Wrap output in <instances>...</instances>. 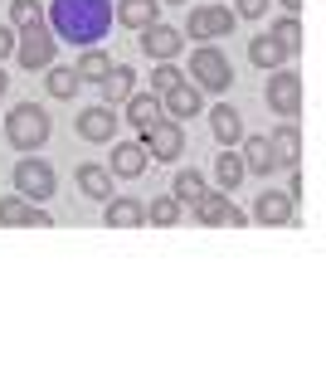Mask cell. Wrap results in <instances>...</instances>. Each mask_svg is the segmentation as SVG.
<instances>
[{
  "mask_svg": "<svg viewBox=\"0 0 326 365\" xmlns=\"http://www.w3.org/2000/svg\"><path fill=\"white\" fill-rule=\"evenodd\" d=\"M58 34L73 39V44H93L103 25H108V0H58L54 5Z\"/></svg>",
  "mask_w": 326,
  "mask_h": 365,
  "instance_id": "6da1fadb",
  "label": "cell"
},
{
  "mask_svg": "<svg viewBox=\"0 0 326 365\" xmlns=\"http://www.w3.org/2000/svg\"><path fill=\"white\" fill-rule=\"evenodd\" d=\"M5 137H10L15 151H34V146H44V141H49V113L34 108V103H20L15 113L5 117Z\"/></svg>",
  "mask_w": 326,
  "mask_h": 365,
  "instance_id": "7a4b0ae2",
  "label": "cell"
},
{
  "mask_svg": "<svg viewBox=\"0 0 326 365\" xmlns=\"http://www.w3.org/2000/svg\"><path fill=\"white\" fill-rule=\"evenodd\" d=\"M190 78H195L200 93H224V88L234 83V63L219 54L215 44H200L190 54Z\"/></svg>",
  "mask_w": 326,
  "mask_h": 365,
  "instance_id": "3957f363",
  "label": "cell"
},
{
  "mask_svg": "<svg viewBox=\"0 0 326 365\" xmlns=\"http://www.w3.org/2000/svg\"><path fill=\"white\" fill-rule=\"evenodd\" d=\"M141 146L151 161H175V156H185V132H180V122L156 117L151 127H141Z\"/></svg>",
  "mask_w": 326,
  "mask_h": 365,
  "instance_id": "277c9868",
  "label": "cell"
},
{
  "mask_svg": "<svg viewBox=\"0 0 326 365\" xmlns=\"http://www.w3.org/2000/svg\"><path fill=\"white\" fill-rule=\"evenodd\" d=\"M54 49H58V39H54V29H44V25L20 29V39H15V58L25 63L29 73L34 68H49L54 63Z\"/></svg>",
  "mask_w": 326,
  "mask_h": 365,
  "instance_id": "5b68a950",
  "label": "cell"
},
{
  "mask_svg": "<svg viewBox=\"0 0 326 365\" xmlns=\"http://www.w3.org/2000/svg\"><path fill=\"white\" fill-rule=\"evenodd\" d=\"M234 20H239V15H234L229 5H200V10H190L185 34H190V39H229Z\"/></svg>",
  "mask_w": 326,
  "mask_h": 365,
  "instance_id": "8992f818",
  "label": "cell"
},
{
  "mask_svg": "<svg viewBox=\"0 0 326 365\" xmlns=\"http://www.w3.org/2000/svg\"><path fill=\"white\" fill-rule=\"evenodd\" d=\"M268 108L277 117H297L302 113V78L292 68H272L268 78Z\"/></svg>",
  "mask_w": 326,
  "mask_h": 365,
  "instance_id": "52a82bcc",
  "label": "cell"
},
{
  "mask_svg": "<svg viewBox=\"0 0 326 365\" xmlns=\"http://www.w3.org/2000/svg\"><path fill=\"white\" fill-rule=\"evenodd\" d=\"M195 210V220L200 225H229V229H239L248 220L244 210H234V200H229V190H205V195L190 205Z\"/></svg>",
  "mask_w": 326,
  "mask_h": 365,
  "instance_id": "ba28073f",
  "label": "cell"
},
{
  "mask_svg": "<svg viewBox=\"0 0 326 365\" xmlns=\"http://www.w3.org/2000/svg\"><path fill=\"white\" fill-rule=\"evenodd\" d=\"M15 190H20L29 205L49 200V195H54V170L44 166V161H34V156H25V161L15 166Z\"/></svg>",
  "mask_w": 326,
  "mask_h": 365,
  "instance_id": "9c48e42d",
  "label": "cell"
},
{
  "mask_svg": "<svg viewBox=\"0 0 326 365\" xmlns=\"http://www.w3.org/2000/svg\"><path fill=\"white\" fill-rule=\"evenodd\" d=\"M180 44H185V34L170 29V25H161V20L141 29V49H146V58H156V63H170V58L180 54Z\"/></svg>",
  "mask_w": 326,
  "mask_h": 365,
  "instance_id": "30bf717a",
  "label": "cell"
},
{
  "mask_svg": "<svg viewBox=\"0 0 326 365\" xmlns=\"http://www.w3.org/2000/svg\"><path fill=\"white\" fill-rule=\"evenodd\" d=\"M253 220L258 225H292L297 220V200L287 195V190H263V195L253 200Z\"/></svg>",
  "mask_w": 326,
  "mask_h": 365,
  "instance_id": "8fae6325",
  "label": "cell"
},
{
  "mask_svg": "<svg viewBox=\"0 0 326 365\" xmlns=\"http://www.w3.org/2000/svg\"><path fill=\"white\" fill-rule=\"evenodd\" d=\"M117 108H108V103H98V108H83L78 113V137L83 141H112V132H117Z\"/></svg>",
  "mask_w": 326,
  "mask_h": 365,
  "instance_id": "7c38bea8",
  "label": "cell"
},
{
  "mask_svg": "<svg viewBox=\"0 0 326 365\" xmlns=\"http://www.w3.org/2000/svg\"><path fill=\"white\" fill-rule=\"evenodd\" d=\"M161 98H165L161 113L170 117V122H180V117H200V108H205V93H200L195 83H185V78L170 88V93H161Z\"/></svg>",
  "mask_w": 326,
  "mask_h": 365,
  "instance_id": "4fadbf2b",
  "label": "cell"
},
{
  "mask_svg": "<svg viewBox=\"0 0 326 365\" xmlns=\"http://www.w3.org/2000/svg\"><path fill=\"white\" fill-rule=\"evenodd\" d=\"M268 151H272V166L292 170V166H297V156H302V137H297V127H292V122H282V127H277V132L268 137Z\"/></svg>",
  "mask_w": 326,
  "mask_h": 365,
  "instance_id": "5bb4252c",
  "label": "cell"
},
{
  "mask_svg": "<svg viewBox=\"0 0 326 365\" xmlns=\"http://www.w3.org/2000/svg\"><path fill=\"white\" fill-rule=\"evenodd\" d=\"M146 161H151V156H146V146H141V141H117V146H112V175H122V180H132V175H141V170H146Z\"/></svg>",
  "mask_w": 326,
  "mask_h": 365,
  "instance_id": "9a60e30c",
  "label": "cell"
},
{
  "mask_svg": "<svg viewBox=\"0 0 326 365\" xmlns=\"http://www.w3.org/2000/svg\"><path fill=\"white\" fill-rule=\"evenodd\" d=\"M210 132H215L219 146H239V141H244V117L234 113L229 103H219L215 113H210Z\"/></svg>",
  "mask_w": 326,
  "mask_h": 365,
  "instance_id": "2e32d148",
  "label": "cell"
},
{
  "mask_svg": "<svg viewBox=\"0 0 326 365\" xmlns=\"http://www.w3.org/2000/svg\"><path fill=\"white\" fill-rule=\"evenodd\" d=\"M78 190L88 200H103V205H108V200H112V170L98 166V161H83V166H78Z\"/></svg>",
  "mask_w": 326,
  "mask_h": 365,
  "instance_id": "e0dca14e",
  "label": "cell"
},
{
  "mask_svg": "<svg viewBox=\"0 0 326 365\" xmlns=\"http://www.w3.org/2000/svg\"><path fill=\"white\" fill-rule=\"evenodd\" d=\"M108 225L112 229H136V225H146V205L132 195H112L108 200Z\"/></svg>",
  "mask_w": 326,
  "mask_h": 365,
  "instance_id": "ac0fdd59",
  "label": "cell"
},
{
  "mask_svg": "<svg viewBox=\"0 0 326 365\" xmlns=\"http://www.w3.org/2000/svg\"><path fill=\"white\" fill-rule=\"evenodd\" d=\"M117 20L127 29L156 25V20H161V0H122V5H117Z\"/></svg>",
  "mask_w": 326,
  "mask_h": 365,
  "instance_id": "d6986e66",
  "label": "cell"
},
{
  "mask_svg": "<svg viewBox=\"0 0 326 365\" xmlns=\"http://www.w3.org/2000/svg\"><path fill=\"white\" fill-rule=\"evenodd\" d=\"M132 93H136V73L127 68V63H117L108 78H103V103H108V108H122Z\"/></svg>",
  "mask_w": 326,
  "mask_h": 365,
  "instance_id": "ffe728a7",
  "label": "cell"
},
{
  "mask_svg": "<svg viewBox=\"0 0 326 365\" xmlns=\"http://www.w3.org/2000/svg\"><path fill=\"white\" fill-rule=\"evenodd\" d=\"M122 108H127V122H132V127H151L156 117H165V113H161V98H156V93H132Z\"/></svg>",
  "mask_w": 326,
  "mask_h": 365,
  "instance_id": "44dd1931",
  "label": "cell"
},
{
  "mask_svg": "<svg viewBox=\"0 0 326 365\" xmlns=\"http://www.w3.org/2000/svg\"><path fill=\"white\" fill-rule=\"evenodd\" d=\"M239 146H244V151H239V156H244V170H253V175L277 170V166H272V151H268V137H244Z\"/></svg>",
  "mask_w": 326,
  "mask_h": 365,
  "instance_id": "7402d4cb",
  "label": "cell"
},
{
  "mask_svg": "<svg viewBox=\"0 0 326 365\" xmlns=\"http://www.w3.org/2000/svg\"><path fill=\"white\" fill-rule=\"evenodd\" d=\"M248 170H244V156L234 151V146H224V156L215 161V180H219V190H234L239 180H244Z\"/></svg>",
  "mask_w": 326,
  "mask_h": 365,
  "instance_id": "603a6c76",
  "label": "cell"
},
{
  "mask_svg": "<svg viewBox=\"0 0 326 365\" xmlns=\"http://www.w3.org/2000/svg\"><path fill=\"white\" fill-rule=\"evenodd\" d=\"M73 73H78V83H103V78L112 73V58L98 54V49H88V54L73 63Z\"/></svg>",
  "mask_w": 326,
  "mask_h": 365,
  "instance_id": "cb8c5ba5",
  "label": "cell"
},
{
  "mask_svg": "<svg viewBox=\"0 0 326 365\" xmlns=\"http://www.w3.org/2000/svg\"><path fill=\"white\" fill-rule=\"evenodd\" d=\"M268 39L282 49V54H297V44H302V25H297V15H282L277 25L268 29Z\"/></svg>",
  "mask_w": 326,
  "mask_h": 365,
  "instance_id": "d4e9b609",
  "label": "cell"
},
{
  "mask_svg": "<svg viewBox=\"0 0 326 365\" xmlns=\"http://www.w3.org/2000/svg\"><path fill=\"white\" fill-rule=\"evenodd\" d=\"M170 190H175L180 205H195V200L205 195V175H200V170H180V175L170 180Z\"/></svg>",
  "mask_w": 326,
  "mask_h": 365,
  "instance_id": "484cf974",
  "label": "cell"
},
{
  "mask_svg": "<svg viewBox=\"0 0 326 365\" xmlns=\"http://www.w3.org/2000/svg\"><path fill=\"white\" fill-rule=\"evenodd\" d=\"M248 58H253V63H258V68H268V73H272V68H277V63H282V58H287V54H282V49H277V44H272L268 34H258V39H253V44H248Z\"/></svg>",
  "mask_w": 326,
  "mask_h": 365,
  "instance_id": "4316f807",
  "label": "cell"
},
{
  "mask_svg": "<svg viewBox=\"0 0 326 365\" xmlns=\"http://www.w3.org/2000/svg\"><path fill=\"white\" fill-rule=\"evenodd\" d=\"M44 88H49V98H73L83 83H78V73H73V68H49Z\"/></svg>",
  "mask_w": 326,
  "mask_h": 365,
  "instance_id": "83f0119b",
  "label": "cell"
},
{
  "mask_svg": "<svg viewBox=\"0 0 326 365\" xmlns=\"http://www.w3.org/2000/svg\"><path fill=\"white\" fill-rule=\"evenodd\" d=\"M29 215H34V205L25 195H5L0 200V225H29Z\"/></svg>",
  "mask_w": 326,
  "mask_h": 365,
  "instance_id": "f1b7e54d",
  "label": "cell"
},
{
  "mask_svg": "<svg viewBox=\"0 0 326 365\" xmlns=\"http://www.w3.org/2000/svg\"><path fill=\"white\" fill-rule=\"evenodd\" d=\"M146 220H151V225H161V229H170L175 220H180V200H175V195H161V200H151V210H146Z\"/></svg>",
  "mask_w": 326,
  "mask_h": 365,
  "instance_id": "f546056e",
  "label": "cell"
},
{
  "mask_svg": "<svg viewBox=\"0 0 326 365\" xmlns=\"http://www.w3.org/2000/svg\"><path fill=\"white\" fill-rule=\"evenodd\" d=\"M10 20H15L20 29L44 25V5H39V0H15V5H10Z\"/></svg>",
  "mask_w": 326,
  "mask_h": 365,
  "instance_id": "4dcf8cb0",
  "label": "cell"
},
{
  "mask_svg": "<svg viewBox=\"0 0 326 365\" xmlns=\"http://www.w3.org/2000/svg\"><path fill=\"white\" fill-rule=\"evenodd\" d=\"M180 78H185V73H180L175 63H156V73H151V93H170Z\"/></svg>",
  "mask_w": 326,
  "mask_h": 365,
  "instance_id": "1f68e13d",
  "label": "cell"
},
{
  "mask_svg": "<svg viewBox=\"0 0 326 365\" xmlns=\"http://www.w3.org/2000/svg\"><path fill=\"white\" fill-rule=\"evenodd\" d=\"M263 10H268V0H239L234 5V15H244V20H258Z\"/></svg>",
  "mask_w": 326,
  "mask_h": 365,
  "instance_id": "d6a6232c",
  "label": "cell"
},
{
  "mask_svg": "<svg viewBox=\"0 0 326 365\" xmlns=\"http://www.w3.org/2000/svg\"><path fill=\"white\" fill-rule=\"evenodd\" d=\"M10 54H15V29L0 25V58H10Z\"/></svg>",
  "mask_w": 326,
  "mask_h": 365,
  "instance_id": "836d02e7",
  "label": "cell"
},
{
  "mask_svg": "<svg viewBox=\"0 0 326 365\" xmlns=\"http://www.w3.org/2000/svg\"><path fill=\"white\" fill-rule=\"evenodd\" d=\"M282 5H287V15H297V10H302V0H282Z\"/></svg>",
  "mask_w": 326,
  "mask_h": 365,
  "instance_id": "e575fe53",
  "label": "cell"
},
{
  "mask_svg": "<svg viewBox=\"0 0 326 365\" xmlns=\"http://www.w3.org/2000/svg\"><path fill=\"white\" fill-rule=\"evenodd\" d=\"M5 88H10V78H5V73H0V98H5Z\"/></svg>",
  "mask_w": 326,
  "mask_h": 365,
  "instance_id": "d590c367",
  "label": "cell"
},
{
  "mask_svg": "<svg viewBox=\"0 0 326 365\" xmlns=\"http://www.w3.org/2000/svg\"><path fill=\"white\" fill-rule=\"evenodd\" d=\"M161 5H180V0H161Z\"/></svg>",
  "mask_w": 326,
  "mask_h": 365,
  "instance_id": "8d00e7d4",
  "label": "cell"
}]
</instances>
